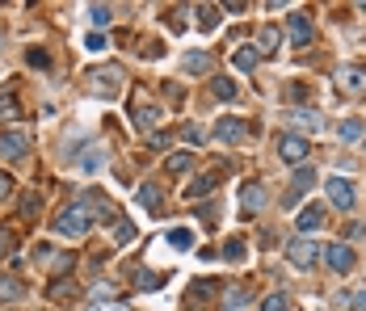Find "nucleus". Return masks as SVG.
<instances>
[{"mask_svg":"<svg viewBox=\"0 0 366 311\" xmlns=\"http://www.w3.org/2000/svg\"><path fill=\"white\" fill-rule=\"evenodd\" d=\"M89 227H93V206H89V202H72V206H63L59 219H55V232L67 236V240H80Z\"/></svg>","mask_w":366,"mask_h":311,"instance_id":"1","label":"nucleus"},{"mask_svg":"<svg viewBox=\"0 0 366 311\" xmlns=\"http://www.w3.org/2000/svg\"><path fill=\"white\" fill-rule=\"evenodd\" d=\"M122 80H126V72H122L118 63H105L101 72H93V88H97L101 97H118V93H122Z\"/></svg>","mask_w":366,"mask_h":311,"instance_id":"2","label":"nucleus"},{"mask_svg":"<svg viewBox=\"0 0 366 311\" xmlns=\"http://www.w3.org/2000/svg\"><path fill=\"white\" fill-rule=\"evenodd\" d=\"M287 257H291V265L312 270V265L320 261V244H316V240H308V236H299V240H291V244H287Z\"/></svg>","mask_w":366,"mask_h":311,"instance_id":"3","label":"nucleus"},{"mask_svg":"<svg viewBox=\"0 0 366 311\" xmlns=\"http://www.w3.org/2000/svg\"><path fill=\"white\" fill-rule=\"evenodd\" d=\"M308 152H312V143H308L303 135H282V139H278V156H282L287 164H299V168H303V164H308Z\"/></svg>","mask_w":366,"mask_h":311,"instance_id":"4","label":"nucleus"},{"mask_svg":"<svg viewBox=\"0 0 366 311\" xmlns=\"http://www.w3.org/2000/svg\"><path fill=\"white\" fill-rule=\"evenodd\" d=\"M320 257H325V265H329L333 274H350V270H354L350 244H329V249H320Z\"/></svg>","mask_w":366,"mask_h":311,"instance_id":"5","label":"nucleus"},{"mask_svg":"<svg viewBox=\"0 0 366 311\" xmlns=\"http://www.w3.org/2000/svg\"><path fill=\"white\" fill-rule=\"evenodd\" d=\"M25 152H30V135L25 131H4L0 135V156L4 160H21Z\"/></svg>","mask_w":366,"mask_h":311,"instance_id":"6","label":"nucleus"},{"mask_svg":"<svg viewBox=\"0 0 366 311\" xmlns=\"http://www.w3.org/2000/svg\"><path fill=\"white\" fill-rule=\"evenodd\" d=\"M329 202H333L337 211H350V206H354V185H350V177H329Z\"/></svg>","mask_w":366,"mask_h":311,"instance_id":"7","label":"nucleus"},{"mask_svg":"<svg viewBox=\"0 0 366 311\" xmlns=\"http://www.w3.org/2000/svg\"><path fill=\"white\" fill-rule=\"evenodd\" d=\"M131 122H135V131H152V126L160 122V110H156L152 101H135V105H131Z\"/></svg>","mask_w":366,"mask_h":311,"instance_id":"8","label":"nucleus"},{"mask_svg":"<svg viewBox=\"0 0 366 311\" xmlns=\"http://www.w3.org/2000/svg\"><path fill=\"white\" fill-rule=\"evenodd\" d=\"M337 84H346L350 93H366V72L354 67V63H346V67H337Z\"/></svg>","mask_w":366,"mask_h":311,"instance_id":"9","label":"nucleus"},{"mask_svg":"<svg viewBox=\"0 0 366 311\" xmlns=\"http://www.w3.org/2000/svg\"><path fill=\"white\" fill-rule=\"evenodd\" d=\"M232 63H236L240 72H253V67L261 63V51H257V46H236V51H232Z\"/></svg>","mask_w":366,"mask_h":311,"instance_id":"10","label":"nucleus"},{"mask_svg":"<svg viewBox=\"0 0 366 311\" xmlns=\"http://www.w3.org/2000/svg\"><path fill=\"white\" fill-rule=\"evenodd\" d=\"M291 38H295L299 46L312 42V17H308V13H295V17H291Z\"/></svg>","mask_w":366,"mask_h":311,"instance_id":"11","label":"nucleus"},{"mask_svg":"<svg viewBox=\"0 0 366 311\" xmlns=\"http://www.w3.org/2000/svg\"><path fill=\"white\" fill-rule=\"evenodd\" d=\"M295 223H299V232H316V227L325 223V206H303Z\"/></svg>","mask_w":366,"mask_h":311,"instance_id":"12","label":"nucleus"},{"mask_svg":"<svg viewBox=\"0 0 366 311\" xmlns=\"http://www.w3.org/2000/svg\"><path fill=\"white\" fill-rule=\"evenodd\" d=\"M219 139H223V143H240V139H244V122L223 118V122H219Z\"/></svg>","mask_w":366,"mask_h":311,"instance_id":"13","label":"nucleus"},{"mask_svg":"<svg viewBox=\"0 0 366 311\" xmlns=\"http://www.w3.org/2000/svg\"><path fill=\"white\" fill-rule=\"evenodd\" d=\"M312 185H316V173H312V168L303 164V168L295 173V181H291V198H299V194H308Z\"/></svg>","mask_w":366,"mask_h":311,"instance_id":"14","label":"nucleus"},{"mask_svg":"<svg viewBox=\"0 0 366 311\" xmlns=\"http://www.w3.org/2000/svg\"><path fill=\"white\" fill-rule=\"evenodd\" d=\"M278 46H282V29H278V25H261V46H257V51H270V55H274Z\"/></svg>","mask_w":366,"mask_h":311,"instance_id":"15","label":"nucleus"},{"mask_svg":"<svg viewBox=\"0 0 366 311\" xmlns=\"http://www.w3.org/2000/svg\"><path fill=\"white\" fill-rule=\"evenodd\" d=\"M291 118H295V126H299V131H320V126H325L316 110H295Z\"/></svg>","mask_w":366,"mask_h":311,"instance_id":"16","label":"nucleus"},{"mask_svg":"<svg viewBox=\"0 0 366 311\" xmlns=\"http://www.w3.org/2000/svg\"><path fill=\"white\" fill-rule=\"evenodd\" d=\"M240 202H244V211H261V202H266V190H261V185L253 181V185H244Z\"/></svg>","mask_w":366,"mask_h":311,"instance_id":"17","label":"nucleus"},{"mask_svg":"<svg viewBox=\"0 0 366 311\" xmlns=\"http://www.w3.org/2000/svg\"><path fill=\"white\" fill-rule=\"evenodd\" d=\"M169 249H177V253L194 249V232H190V227H173V232H169Z\"/></svg>","mask_w":366,"mask_h":311,"instance_id":"18","label":"nucleus"},{"mask_svg":"<svg viewBox=\"0 0 366 311\" xmlns=\"http://www.w3.org/2000/svg\"><path fill=\"white\" fill-rule=\"evenodd\" d=\"M211 93H215L219 101H232V97H236V80H228V76H215V80H211Z\"/></svg>","mask_w":366,"mask_h":311,"instance_id":"19","label":"nucleus"},{"mask_svg":"<svg viewBox=\"0 0 366 311\" xmlns=\"http://www.w3.org/2000/svg\"><path fill=\"white\" fill-rule=\"evenodd\" d=\"M25 295V286L17 282V278H8V274H0V299L8 303V299H21Z\"/></svg>","mask_w":366,"mask_h":311,"instance_id":"20","label":"nucleus"},{"mask_svg":"<svg viewBox=\"0 0 366 311\" xmlns=\"http://www.w3.org/2000/svg\"><path fill=\"white\" fill-rule=\"evenodd\" d=\"M194 13H198V25H202V29H215V25H219V8H215V4H198Z\"/></svg>","mask_w":366,"mask_h":311,"instance_id":"21","label":"nucleus"},{"mask_svg":"<svg viewBox=\"0 0 366 311\" xmlns=\"http://www.w3.org/2000/svg\"><path fill=\"white\" fill-rule=\"evenodd\" d=\"M139 206L156 211V206H160V185H139Z\"/></svg>","mask_w":366,"mask_h":311,"instance_id":"22","label":"nucleus"},{"mask_svg":"<svg viewBox=\"0 0 366 311\" xmlns=\"http://www.w3.org/2000/svg\"><path fill=\"white\" fill-rule=\"evenodd\" d=\"M223 257H228V261H244V257H249V244H244V240H228V244H223Z\"/></svg>","mask_w":366,"mask_h":311,"instance_id":"23","label":"nucleus"},{"mask_svg":"<svg viewBox=\"0 0 366 311\" xmlns=\"http://www.w3.org/2000/svg\"><path fill=\"white\" fill-rule=\"evenodd\" d=\"M8 118H21V110H17L13 93H0V122H8Z\"/></svg>","mask_w":366,"mask_h":311,"instance_id":"24","label":"nucleus"},{"mask_svg":"<svg viewBox=\"0 0 366 311\" xmlns=\"http://www.w3.org/2000/svg\"><path fill=\"white\" fill-rule=\"evenodd\" d=\"M261 311H291V299H287V295H266V299H261Z\"/></svg>","mask_w":366,"mask_h":311,"instance_id":"25","label":"nucleus"},{"mask_svg":"<svg viewBox=\"0 0 366 311\" xmlns=\"http://www.w3.org/2000/svg\"><path fill=\"white\" fill-rule=\"evenodd\" d=\"M185 67H190V72H207V67H211V55H207V51H202V55H185Z\"/></svg>","mask_w":366,"mask_h":311,"instance_id":"26","label":"nucleus"},{"mask_svg":"<svg viewBox=\"0 0 366 311\" xmlns=\"http://www.w3.org/2000/svg\"><path fill=\"white\" fill-rule=\"evenodd\" d=\"M89 17H93L97 25H110V17H114V13H110V4H93V8H89Z\"/></svg>","mask_w":366,"mask_h":311,"instance_id":"27","label":"nucleus"},{"mask_svg":"<svg viewBox=\"0 0 366 311\" xmlns=\"http://www.w3.org/2000/svg\"><path fill=\"white\" fill-rule=\"evenodd\" d=\"M190 164H194V156H190V152H181V156H173V160H169V173H185Z\"/></svg>","mask_w":366,"mask_h":311,"instance_id":"28","label":"nucleus"},{"mask_svg":"<svg viewBox=\"0 0 366 311\" xmlns=\"http://www.w3.org/2000/svg\"><path fill=\"white\" fill-rule=\"evenodd\" d=\"M249 299H253V295H249V291H228V299H223V303H228V307L236 311V307H244V303H249Z\"/></svg>","mask_w":366,"mask_h":311,"instance_id":"29","label":"nucleus"},{"mask_svg":"<svg viewBox=\"0 0 366 311\" xmlns=\"http://www.w3.org/2000/svg\"><path fill=\"white\" fill-rule=\"evenodd\" d=\"M84 46H89V51H110L105 34H89V38H84Z\"/></svg>","mask_w":366,"mask_h":311,"instance_id":"30","label":"nucleus"},{"mask_svg":"<svg viewBox=\"0 0 366 311\" xmlns=\"http://www.w3.org/2000/svg\"><path fill=\"white\" fill-rule=\"evenodd\" d=\"M8 253H13V232L0 227V257H8Z\"/></svg>","mask_w":366,"mask_h":311,"instance_id":"31","label":"nucleus"},{"mask_svg":"<svg viewBox=\"0 0 366 311\" xmlns=\"http://www.w3.org/2000/svg\"><path fill=\"white\" fill-rule=\"evenodd\" d=\"M358 135H362V122H346L341 126V139H358Z\"/></svg>","mask_w":366,"mask_h":311,"instance_id":"32","label":"nucleus"},{"mask_svg":"<svg viewBox=\"0 0 366 311\" xmlns=\"http://www.w3.org/2000/svg\"><path fill=\"white\" fill-rule=\"evenodd\" d=\"M4 198H13V177H8V173H0V202H4Z\"/></svg>","mask_w":366,"mask_h":311,"instance_id":"33","label":"nucleus"},{"mask_svg":"<svg viewBox=\"0 0 366 311\" xmlns=\"http://www.w3.org/2000/svg\"><path fill=\"white\" fill-rule=\"evenodd\" d=\"M30 63H34V67H46V63H51V59H46V55H42V51H30Z\"/></svg>","mask_w":366,"mask_h":311,"instance_id":"34","label":"nucleus"},{"mask_svg":"<svg viewBox=\"0 0 366 311\" xmlns=\"http://www.w3.org/2000/svg\"><path fill=\"white\" fill-rule=\"evenodd\" d=\"M21 211H25V215H38V198H34V194H30V198H25V202H21Z\"/></svg>","mask_w":366,"mask_h":311,"instance_id":"35","label":"nucleus"},{"mask_svg":"<svg viewBox=\"0 0 366 311\" xmlns=\"http://www.w3.org/2000/svg\"><path fill=\"white\" fill-rule=\"evenodd\" d=\"M131 236H135V227H131V223H122V227H118V244H126Z\"/></svg>","mask_w":366,"mask_h":311,"instance_id":"36","label":"nucleus"},{"mask_svg":"<svg viewBox=\"0 0 366 311\" xmlns=\"http://www.w3.org/2000/svg\"><path fill=\"white\" fill-rule=\"evenodd\" d=\"M89 311H126V307H122V303H93Z\"/></svg>","mask_w":366,"mask_h":311,"instance_id":"37","label":"nucleus"},{"mask_svg":"<svg viewBox=\"0 0 366 311\" xmlns=\"http://www.w3.org/2000/svg\"><path fill=\"white\" fill-rule=\"evenodd\" d=\"M354 307H358V311H366V291H362V295H354Z\"/></svg>","mask_w":366,"mask_h":311,"instance_id":"38","label":"nucleus"}]
</instances>
